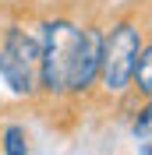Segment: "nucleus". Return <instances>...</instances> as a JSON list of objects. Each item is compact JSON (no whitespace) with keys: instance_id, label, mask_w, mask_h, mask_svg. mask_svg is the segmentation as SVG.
<instances>
[{"instance_id":"f257e3e1","label":"nucleus","mask_w":152,"mask_h":155,"mask_svg":"<svg viewBox=\"0 0 152 155\" xmlns=\"http://www.w3.org/2000/svg\"><path fill=\"white\" fill-rule=\"evenodd\" d=\"M81 18L85 14L74 4H50L32 14V25L39 35V60H36L39 109H64V85H67L74 46L81 39Z\"/></svg>"},{"instance_id":"39448f33","label":"nucleus","mask_w":152,"mask_h":155,"mask_svg":"<svg viewBox=\"0 0 152 155\" xmlns=\"http://www.w3.org/2000/svg\"><path fill=\"white\" fill-rule=\"evenodd\" d=\"M0 152L4 155H29L32 141H29V127L21 120H4L0 124Z\"/></svg>"},{"instance_id":"7ed1b4c3","label":"nucleus","mask_w":152,"mask_h":155,"mask_svg":"<svg viewBox=\"0 0 152 155\" xmlns=\"http://www.w3.org/2000/svg\"><path fill=\"white\" fill-rule=\"evenodd\" d=\"M0 88H4L14 102L36 106V99H39V88H36V64H25V60L11 57L7 49L0 46Z\"/></svg>"},{"instance_id":"f03ea898","label":"nucleus","mask_w":152,"mask_h":155,"mask_svg":"<svg viewBox=\"0 0 152 155\" xmlns=\"http://www.w3.org/2000/svg\"><path fill=\"white\" fill-rule=\"evenodd\" d=\"M145 42H149L145 0H134L103 14V57H99V78H95L92 99H99L103 106H113L124 95H131V67Z\"/></svg>"},{"instance_id":"20e7f679","label":"nucleus","mask_w":152,"mask_h":155,"mask_svg":"<svg viewBox=\"0 0 152 155\" xmlns=\"http://www.w3.org/2000/svg\"><path fill=\"white\" fill-rule=\"evenodd\" d=\"M131 95L134 99H152V42H145L134 57L131 67Z\"/></svg>"}]
</instances>
